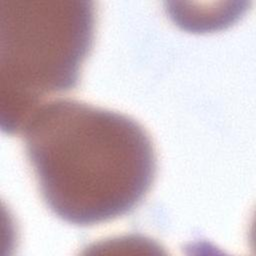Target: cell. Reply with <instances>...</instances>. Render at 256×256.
I'll use <instances>...</instances> for the list:
<instances>
[{
    "label": "cell",
    "mask_w": 256,
    "mask_h": 256,
    "mask_svg": "<svg viewBox=\"0 0 256 256\" xmlns=\"http://www.w3.org/2000/svg\"><path fill=\"white\" fill-rule=\"evenodd\" d=\"M21 132L42 198L66 222L87 226L129 213L153 183L152 140L125 114L60 98L38 107Z\"/></svg>",
    "instance_id": "cell-1"
},
{
    "label": "cell",
    "mask_w": 256,
    "mask_h": 256,
    "mask_svg": "<svg viewBox=\"0 0 256 256\" xmlns=\"http://www.w3.org/2000/svg\"><path fill=\"white\" fill-rule=\"evenodd\" d=\"M89 0H0V121L21 132L45 98L74 89L94 39Z\"/></svg>",
    "instance_id": "cell-2"
}]
</instances>
